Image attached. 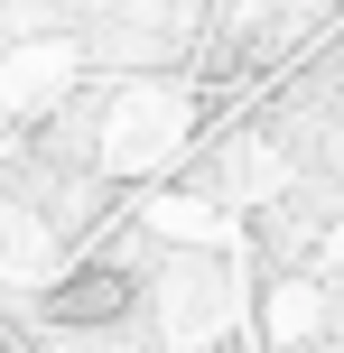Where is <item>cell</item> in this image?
Segmentation results:
<instances>
[]
</instances>
